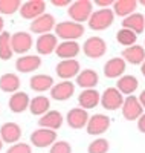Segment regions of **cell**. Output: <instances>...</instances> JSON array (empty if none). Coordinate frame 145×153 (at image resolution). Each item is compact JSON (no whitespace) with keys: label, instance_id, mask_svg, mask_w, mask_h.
<instances>
[{"label":"cell","instance_id":"1","mask_svg":"<svg viewBox=\"0 0 145 153\" xmlns=\"http://www.w3.org/2000/svg\"><path fill=\"white\" fill-rule=\"evenodd\" d=\"M55 35L63 38L64 42H75L84 34V26L75 22H61L55 25Z\"/></svg>","mask_w":145,"mask_h":153},{"label":"cell","instance_id":"2","mask_svg":"<svg viewBox=\"0 0 145 153\" xmlns=\"http://www.w3.org/2000/svg\"><path fill=\"white\" fill-rule=\"evenodd\" d=\"M92 12H93V3L89 2V0H76V2H72L67 14L69 17L75 22V23H81L83 22H89Z\"/></svg>","mask_w":145,"mask_h":153},{"label":"cell","instance_id":"3","mask_svg":"<svg viewBox=\"0 0 145 153\" xmlns=\"http://www.w3.org/2000/svg\"><path fill=\"white\" fill-rule=\"evenodd\" d=\"M113 20H115V14L110 8L98 9L95 12H92V16L89 19V28L93 31H104L112 26Z\"/></svg>","mask_w":145,"mask_h":153},{"label":"cell","instance_id":"4","mask_svg":"<svg viewBox=\"0 0 145 153\" xmlns=\"http://www.w3.org/2000/svg\"><path fill=\"white\" fill-rule=\"evenodd\" d=\"M44 11H46V2H43V0H29V2L21 3L20 16L26 20H35L37 17L43 16Z\"/></svg>","mask_w":145,"mask_h":153},{"label":"cell","instance_id":"5","mask_svg":"<svg viewBox=\"0 0 145 153\" xmlns=\"http://www.w3.org/2000/svg\"><path fill=\"white\" fill-rule=\"evenodd\" d=\"M99 103L102 104V107L105 110H116V109L122 107L124 98H122V94L118 91L116 87H109V89H105L104 94L101 95Z\"/></svg>","mask_w":145,"mask_h":153},{"label":"cell","instance_id":"6","mask_svg":"<svg viewBox=\"0 0 145 153\" xmlns=\"http://www.w3.org/2000/svg\"><path fill=\"white\" fill-rule=\"evenodd\" d=\"M83 51L86 57L89 58H101L105 54V51H107V45H105V42L101 37H90L86 40Z\"/></svg>","mask_w":145,"mask_h":153},{"label":"cell","instance_id":"7","mask_svg":"<svg viewBox=\"0 0 145 153\" xmlns=\"http://www.w3.org/2000/svg\"><path fill=\"white\" fill-rule=\"evenodd\" d=\"M57 141V132L55 130H49V129H37L35 132H32L31 135V143L38 147V149H44L49 147Z\"/></svg>","mask_w":145,"mask_h":153},{"label":"cell","instance_id":"8","mask_svg":"<svg viewBox=\"0 0 145 153\" xmlns=\"http://www.w3.org/2000/svg\"><path fill=\"white\" fill-rule=\"evenodd\" d=\"M144 113V107L141 106L139 100L133 95H128L122 103V115L127 121H135Z\"/></svg>","mask_w":145,"mask_h":153},{"label":"cell","instance_id":"9","mask_svg":"<svg viewBox=\"0 0 145 153\" xmlns=\"http://www.w3.org/2000/svg\"><path fill=\"white\" fill-rule=\"evenodd\" d=\"M110 127V118L107 115L96 113L90 117L87 121V133L89 135H102L109 130Z\"/></svg>","mask_w":145,"mask_h":153},{"label":"cell","instance_id":"10","mask_svg":"<svg viewBox=\"0 0 145 153\" xmlns=\"http://www.w3.org/2000/svg\"><path fill=\"white\" fill-rule=\"evenodd\" d=\"M32 37L28 32H23L18 31L16 34L11 35V48H12V52L16 54H24L32 48Z\"/></svg>","mask_w":145,"mask_h":153},{"label":"cell","instance_id":"11","mask_svg":"<svg viewBox=\"0 0 145 153\" xmlns=\"http://www.w3.org/2000/svg\"><path fill=\"white\" fill-rule=\"evenodd\" d=\"M31 31L34 34H47L50 29H54L55 28V17L52 16V14H44L40 16V17H37L35 20L31 22Z\"/></svg>","mask_w":145,"mask_h":153},{"label":"cell","instance_id":"12","mask_svg":"<svg viewBox=\"0 0 145 153\" xmlns=\"http://www.w3.org/2000/svg\"><path fill=\"white\" fill-rule=\"evenodd\" d=\"M55 71H57V75L60 78L69 81L72 76L80 74V63L76 60H61L57 65Z\"/></svg>","mask_w":145,"mask_h":153},{"label":"cell","instance_id":"13","mask_svg":"<svg viewBox=\"0 0 145 153\" xmlns=\"http://www.w3.org/2000/svg\"><path fill=\"white\" fill-rule=\"evenodd\" d=\"M0 138L6 144H16L21 138V129L17 123H5L0 127Z\"/></svg>","mask_w":145,"mask_h":153},{"label":"cell","instance_id":"14","mask_svg":"<svg viewBox=\"0 0 145 153\" xmlns=\"http://www.w3.org/2000/svg\"><path fill=\"white\" fill-rule=\"evenodd\" d=\"M58 46V37L55 34H43L37 40V52L40 55H49L52 54Z\"/></svg>","mask_w":145,"mask_h":153},{"label":"cell","instance_id":"15","mask_svg":"<svg viewBox=\"0 0 145 153\" xmlns=\"http://www.w3.org/2000/svg\"><path fill=\"white\" fill-rule=\"evenodd\" d=\"M89 113L87 110L81 109V107H75L72 110L67 112V117H66V121H67L69 127L72 129H83V127L87 126V121H89Z\"/></svg>","mask_w":145,"mask_h":153},{"label":"cell","instance_id":"16","mask_svg":"<svg viewBox=\"0 0 145 153\" xmlns=\"http://www.w3.org/2000/svg\"><path fill=\"white\" fill-rule=\"evenodd\" d=\"M38 126L49 130H58L63 126V115L58 110H49L38 120Z\"/></svg>","mask_w":145,"mask_h":153},{"label":"cell","instance_id":"17","mask_svg":"<svg viewBox=\"0 0 145 153\" xmlns=\"http://www.w3.org/2000/svg\"><path fill=\"white\" fill-rule=\"evenodd\" d=\"M41 66V58L38 55H21L16 61V69L21 74L34 72Z\"/></svg>","mask_w":145,"mask_h":153},{"label":"cell","instance_id":"18","mask_svg":"<svg viewBox=\"0 0 145 153\" xmlns=\"http://www.w3.org/2000/svg\"><path fill=\"white\" fill-rule=\"evenodd\" d=\"M29 103H31V98L26 92H16L11 95V98L8 101V106H9L11 112L21 113L26 109H29Z\"/></svg>","mask_w":145,"mask_h":153},{"label":"cell","instance_id":"19","mask_svg":"<svg viewBox=\"0 0 145 153\" xmlns=\"http://www.w3.org/2000/svg\"><path fill=\"white\" fill-rule=\"evenodd\" d=\"M75 92V86L72 81H61L50 89V97L57 101H66L69 100Z\"/></svg>","mask_w":145,"mask_h":153},{"label":"cell","instance_id":"20","mask_svg":"<svg viewBox=\"0 0 145 153\" xmlns=\"http://www.w3.org/2000/svg\"><path fill=\"white\" fill-rule=\"evenodd\" d=\"M125 71V61L119 57L110 58L104 65V75L107 78H121Z\"/></svg>","mask_w":145,"mask_h":153},{"label":"cell","instance_id":"21","mask_svg":"<svg viewBox=\"0 0 145 153\" xmlns=\"http://www.w3.org/2000/svg\"><path fill=\"white\" fill-rule=\"evenodd\" d=\"M99 100H101V95L98 91H95V89H84L80 94V97H78V104L81 106V109L87 110V109L96 107Z\"/></svg>","mask_w":145,"mask_h":153},{"label":"cell","instance_id":"22","mask_svg":"<svg viewBox=\"0 0 145 153\" xmlns=\"http://www.w3.org/2000/svg\"><path fill=\"white\" fill-rule=\"evenodd\" d=\"M122 28L130 29L136 35L144 32V29H145V17H144V14H141V12H133L131 16L125 17L122 20Z\"/></svg>","mask_w":145,"mask_h":153},{"label":"cell","instance_id":"23","mask_svg":"<svg viewBox=\"0 0 145 153\" xmlns=\"http://www.w3.org/2000/svg\"><path fill=\"white\" fill-rule=\"evenodd\" d=\"M122 60L128 61L130 65H142L145 61V49L138 45L125 48L122 51Z\"/></svg>","mask_w":145,"mask_h":153},{"label":"cell","instance_id":"24","mask_svg":"<svg viewBox=\"0 0 145 153\" xmlns=\"http://www.w3.org/2000/svg\"><path fill=\"white\" fill-rule=\"evenodd\" d=\"M29 86L34 92H46L54 86V80L50 75L46 74H37L29 80Z\"/></svg>","mask_w":145,"mask_h":153},{"label":"cell","instance_id":"25","mask_svg":"<svg viewBox=\"0 0 145 153\" xmlns=\"http://www.w3.org/2000/svg\"><path fill=\"white\" fill-rule=\"evenodd\" d=\"M55 52L60 58H64V60H73V57H76L80 54V45L76 42H61Z\"/></svg>","mask_w":145,"mask_h":153},{"label":"cell","instance_id":"26","mask_svg":"<svg viewBox=\"0 0 145 153\" xmlns=\"http://www.w3.org/2000/svg\"><path fill=\"white\" fill-rule=\"evenodd\" d=\"M138 6V2L136 0H116L113 2V14L115 16H119V17H128L135 12Z\"/></svg>","mask_w":145,"mask_h":153},{"label":"cell","instance_id":"27","mask_svg":"<svg viewBox=\"0 0 145 153\" xmlns=\"http://www.w3.org/2000/svg\"><path fill=\"white\" fill-rule=\"evenodd\" d=\"M99 78H98V74L93 69H86L81 71L80 74L76 75V84L83 87V89H93L98 84Z\"/></svg>","mask_w":145,"mask_h":153},{"label":"cell","instance_id":"28","mask_svg":"<svg viewBox=\"0 0 145 153\" xmlns=\"http://www.w3.org/2000/svg\"><path fill=\"white\" fill-rule=\"evenodd\" d=\"M139 86V81L133 75H122L116 83V89L124 95H131Z\"/></svg>","mask_w":145,"mask_h":153},{"label":"cell","instance_id":"29","mask_svg":"<svg viewBox=\"0 0 145 153\" xmlns=\"http://www.w3.org/2000/svg\"><path fill=\"white\" fill-rule=\"evenodd\" d=\"M49 107H50V101L47 97H43V95L32 98L29 103V110L35 117H43L46 112H49Z\"/></svg>","mask_w":145,"mask_h":153},{"label":"cell","instance_id":"30","mask_svg":"<svg viewBox=\"0 0 145 153\" xmlns=\"http://www.w3.org/2000/svg\"><path fill=\"white\" fill-rule=\"evenodd\" d=\"M20 87V78L16 74H3L0 76V89L6 94H16Z\"/></svg>","mask_w":145,"mask_h":153},{"label":"cell","instance_id":"31","mask_svg":"<svg viewBox=\"0 0 145 153\" xmlns=\"http://www.w3.org/2000/svg\"><path fill=\"white\" fill-rule=\"evenodd\" d=\"M116 40H118V43H119V45H122V46H127V48H130V46L136 45L138 35H136L135 32H131L130 29L121 28L119 31L116 32Z\"/></svg>","mask_w":145,"mask_h":153},{"label":"cell","instance_id":"32","mask_svg":"<svg viewBox=\"0 0 145 153\" xmlns=\"http://www.w3.org/2000/svg\"><path fill=\"white\" fill-rule=\"evenodd\" d=\"M12 57V48H11V34L3 31L0 34V58L9 60Z\"/></svg>","mask_w":145,"mask_h":153},{"label":"cell","instance_id":"33","mask_svg":"<svg viewBox=\"0 0 145 153\" xmlns=\"http://www.w3.org/2000/svg\"><path fill=\"white\" fill-rule=\"evenodd\" d=\"M21 2L20 0H0V14L12 16L14 12L20 11Z\"/></svg>","mask_w":145,"mask_h":153},{"label":"cell","instance_id":"34","mask_svg":"<svg viewBox=\"0 0 145 153\" xmlns=\"http://www.w3.org/2000/svg\"><path fill=\"white\" fill-rule=\"evenodd\" d=\"M109 141L107 139H104V138H98L95 139V141H92L89 144V149L87 152L89 153H107L109 152Z\"/></svg>","mask_w":145,"mask_h":153},{"label":"cell","instance_id":"35","mask_svg":"<svg viewBox=\"0 0 145 153\" xmlns=\"http://www.w3.org/2000/svg\"><path fill=\"white\" fill-rule=\"evenodd\" d=\"M50 153H72V147L66 141H55L50 146Z\"/></svg>","mask_w":145,"mask_h":153},{"label":"cell","instance_id":"36","mask_svg":"<svg viewBox=\"0 0 145 153\" xmlns=\"http://www.w3.org/2000/svg\"><path fill=\"white\" fill-rule=\"evenodd\" d=\"M6 153H32V149L29 144H24V143H16V144H12Z\"/></svg>","mask_w":145,"mask_h":153},{"label":"cell","instance_id":"37","mask_svg":"<svg viewBox=\"0 0 145 153\" xmlns=\"http://www.w3.org/2000/svg\"><path fill=\"white\" fill-rule=\"evenodd\" d=\"M95 3L98 6H102V9H107V8L113 6V0H96Z\"/></svg>","mask_w":145,"mask_h":153},{"label":"cell","instance_id":"38","mask_svg":"<svg viewBox=\"0 0 145 153\" xmlns=\"http://www.w3.org/2000/svg\"><path fill=\"white\" fill-rule=\"evenodd\" d=\"M138 129L142 133H145V113H142L141 117L138 118Z\"/></svg>","mask_w":145,"mask_h":153},{"label":"cell","instance_id":"39","mask_svg":"<svg viewBox=\"0 0 145 153\" xmlns=\"http://www.w3.org/2000/svg\"><path fill=\"white\" fill-rule=\"evenodd\" d=\"M70 0H52V5L55 6H70Z\"/></svg>","mask_w":145,"mask_h":153},{"label":"cell","instance_id":"40","mask_svg":"<svg viewBox=\"0 0 145 153\" xmlns=\"http://www.w3.org/2000/svg\"><path fill=\"white\" fill-rule=\"evenodd\" d=\"M138 100H139L141 106H142V107H145V89L141 92V95H139V98H138Z\"/></svg>","mask_w":145,"mask_h":153},{"label":"cell","instance_id":"41","mask_svg":"<svg viewBox=\"0 0 145 153\" xmlns=\"http://www.w3.org/2000/svg\"><path fill=\"white\" fill-rule=\"evenodd\" d=\"M3 25H5V20H3V17L0 16V34L3 32Z\"/></svg>","mask_w":145,"mask_h":153},{"label":"cell","instance_id":"42","mask_svg":"<svg viewBox=\"0 0 145 153\" xmlns=\"http://www.w3.org/2000/svg\"><path fill=\"white\" fill-rule=\"evenodd\" d=\"M141 72H142V75L145 76V61H144L142 65H141Z\"/></svg>","mask_w":145,"mask_h":153},{"label":"cell","instance_id":"43","mask_svg":"<svg viewBox=\"0 0 145 153\" xmlns=\"http://www.w3.org/2000/svg\"><path fill=\"white\" fill-rule=\"evenodd\" d=\"M2 147H3V141H2V138H0V150H2Z\"/></svg>","mask_w":145,"mask_h":153},{"label":"cell","instance_id":"44","mask_svg":"<svg viewBox=\"0 0 145 153\" xmlns=\"http://www.w3.org/2000/svg\"><path fill=\"white\" fill-rule=\"evenodd\" d=\"M139 3H141L142 6H145V0H141V2H139Z\"/></svg>","mask_w":145,"mask_h":153},{"label":"cell","instance_id":"45","mask_svg":"<svg viewBox=\"0 0 145 153\" xmlns=\"http://www.w3.org/2000/svg\"><path fill=\"white\" fill-rule=\"evenodd\" d=\"M144 17H145V16H144Z\"/></svg>","mask_w":145,"mask_h":153}]
</instances>
